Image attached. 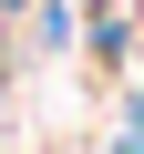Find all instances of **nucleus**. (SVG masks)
<instances>
[{"label": "nucleus", "mask_w": 144, "mask_h": 154, "mask_svg": "<svg viewBox=\"0 0 144 154\" xmlns=\"http://www.w3.org/2000/svg\"><path fill=\"white\" fill-rule=\"evenodd\" d=\"M124 154H144V103H134V123H124Z\"/></svg>", "instance_id": "obj_1"}]
</instances>
